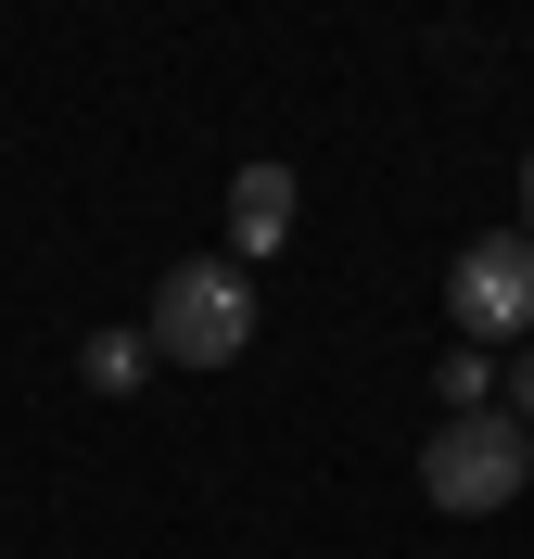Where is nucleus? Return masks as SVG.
<instances>
[{
  "mask_svg": "<svg viewBox=\"0 0 534 559\" xmlns=\"http://www.w3.org/2000/svg\"><path fill=\"white\" fill-rule=\"evenodd\" d=\"M141 331H153V356H166V369H229V356L254 344V267H229V254L166 267Z\"/></svg>",
  "mask_w": 534,
  "mask_h": 559,
  "instance_id": "1",
  "label": "nucleus"
},
{
  "mask_svg": "<svg viewBox=\"0 0 534 559\" xmlns=\"http://www.w3.org/2000/svg\"><path fill=\"white\" fill-rule=\"evenodd\" d=\"M522 484H534V432H522L509 407L432 419V445H420V496L446 509V522H484V509H509Z\"/></svg>",
  "mask_w": 534,
  "mask_h": 559,
  "instance_id": "2",
  "label": "nucleus"
},
{
  "mask_svg": "<svg viewBox=\"0 0 534 559\" xmlns=\"http://www.w3.org/2000/svg\"><path fill=\"white\" fill-rule=\"evenodd\" d=\"M446 318H459V344H509V331H534V229H484V242H459V267H446Z\"/></svg>",
  "mask_w": 534,
  "mask_h": 559,
  "instance_id": "3",
  "label": "nucleus"
},
{
  "mask_svg": "<svg viewBox=\"0 0 534 559\" xmlns=\"http://www.w3.org/2000/svg\"><path fill=\"white\" fill-rule=\"evenodd\" d=\"M293 216H306L293 166H242V178H229V267H268V254L293 242Z\"/></svg>",
  "mask_w": 534,
  "mask_h": 559,
  "instance_id": "4",
  "label": "nucleus"
},
{
  "mask_svg": "<svg viewBox=\"0 0 534 559\" xmlns=\"http://www.w3.org/2000/svg\"><path fill=\"white\" fill-rule=\"evenodd\" d=\"M76 382L90 394H141L153 382V331H90V344H76Z\"/></svg>",
  "mask_w": 534,
  "mask_h": 559,
  "instance_id": "5",
  "label": "nucleus"
},
{
  "mask_svg": "<svg viewBox=\"0 0 534 559\" xmlns=\"http://www.w3.org/2000/svg\"><path fill=\"white\" fill-rule=\"evenodd\" d=\"M497 369H509V356H484V344H459V356H446V369H432V394H446V419L497 407Z\"/></svg>",
  "mask_w": 534,
  "mask_h": 559,
  "instance_id": "6",
  "label": "nucleus"
},
{
  "mask_svg": "<svg viewBox=\"0 0 534 559\" xmlns=\"http://www.w3.org/2000/svg\"><path fill=\"white\" fill-rule=\"evenodd\" d=\"M497 407H509V419L534 432V356H509V369H497Z\"/></svg>",
  "mask_w": 534,
  "mask_h": 559,
  "instance_id": "7",
  "label": "nucleus"
},
{
  "mask_svg": "<svg viewBox=\"0 0 534 559\" xmlns=\"http://www.w3.org/2000/svg\"><path fill=\"white\" fill-rule=\"evenodd\" d=\"M522 229H534V153H522Z\"/></svg>",
  "mask_w": 534,
  "mask_h": 559,
  "instance_id": "8",
  "label": "nucleus"
}]
</instances>
